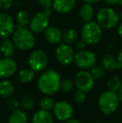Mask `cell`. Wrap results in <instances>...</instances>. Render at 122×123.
<instances>
[{
  "instance_id": "d590c367",
  "label": "cell",
  "mask_w": 122,
  "mask_h": 123,
  "mask_svg": "<svg viewBox=\"0 0 122 123\" xmlns=\"http://www.w3.org/2000/svg\"><path fill=\"white\" fill-rule=\"evenodd\" d=\"M105 3L110 5H115V4H117V3H120L121 0H103Z\"/></svg>"
},
{
  "instance_id": "9a60e30c",
  "label": "cell",
  "mask_w": 122,
  "mask_h": 123,
  "mask_svg": "<svg viewBox=\"0 0 122 123\" xmlns=\"http://www.w3.org/2000/svg\"><path fill=\"white\" fill-rule=\"evenodd\" d=\"M76 3V0H53L52 7L56 13H67L70 12Z\"/></svg>"
},
{
  "instance_id": "7bdbcfd3",
  "label": "cell",
  "mask_w": 122,
  "mask_h": 123,
  "mask_svg": "<svg viewBox=\"0 0 122 123\" xmlns=\"http://www.w3.org/2000/svg\"><path fill=\"white\" fill-rule=\"evenodd\" d=\"M96 123H101V122H96Z\"/></svg>"
},
{
  "instance_id": "4fadbf2b",
  "label": "cell",
  "mask_w": 122,
  "mask_h": 123,
  "mask_svg": "<svg viewBox=\"0 0 122 123\" xmlns=\"http://www.w3.org/2000/svg\"><path fill=\"white\" fill-rule=\"evenodd\" d=\"M17 70V64L11 57L0 59V78L6 79L12 76Z\"/></svg>"
},
{
  "instance_id": "4316f807",
  "label": "cell",
  "mask_w": 122,
  "mask_h": 123,
  "mask_svg": "<svg viewBox=\"0 0 122 123\" xmlns=\"http://www.w3.org/2000/svg\"><path fill=\"white\" fill-rule=\"evenodd\" d=\"M54 105V101L51 97L48 96H44L39 100V107L41 110L44 111H51L53 110Z\"/></svg>"
},
{
  "instance_id": "60d3db41",
  "label": "cell",
  "mask_w": 122,
  "mask_h": 123,
  "mask_svg": "<svg viewBox=\"0 0 122 123\" xmlns=\"http://www.w3.org/2000/svg\"><path fill=\"white\" fill-rule=\"evenodd\" d=\"M119 17H120V18L122 20V10L121 11V13H120V15H119Z\"/></svg>"
},
{
  "instance_id": "4dcf8cb0",
  "label": "cell",
  "mask_w": 122,
  "mask_h": 123,
  "mask_svg": "<svg viewBox=\"0 0 122 123\" xmlns=\"http://www.w3.org/2000/svg\"><path fill=\"white\" fill-rule=\"evenodd\" d=\"M7 105L8 107L12 111H14V110H17L19 105V102L18 100H17L15 97H10L9 99L8 100V102H7Z\"/></svg>"
},
{
  "instance_id": "e575fe53",
  "label": "cell",
  "mask_w": 122,
  "mask_h": 123,
  "mask_svg": "<svg viewBox=\"0 0 122 123\" xmlns=\"http://www.w3.org/2000/svg\"><path fill=\"white\" fill-rule=\"evenodd\" d=\"M117 61H118V64H119L120 69H122V49L120 50L119 54H118Z\"/></svg>"
},
{
  "instance_id": "d6986e66",
  "label": "cell",
  "mask_w": 122,
  "mask_h": 123,
  "mask_svg": "<svg viewBox=\"0 0 122 123\" xmlns=\"http://www.w3.org/2000/svg\"><path fill=\"white\" fill-rule=\"evenodd\" d=\"M15 91L14 86L11 81L3 80L0 81V96L3 98L11 97Z\"/></svg>"
},
{
  "instance_id": "30bf717a",
  "label": "cell",
  "mask_w": 122,
  "mask_h": 123,
  "mask_svg": "<svg viewBox=\"0 0 122 123\" xmlns=\"http://www.w3.org/2000/svg\"><path fill=\"white\" fill-rule=\"evenodd\" d=\"M49 24V16L47 15L44 11L39 12L31 18L29 27L33 33L39 34L44 31Z\"/></svg>"
},
{
  "instance_id": "ac0fdd59",
  "label": "cell",
  "mask_w": 122,
  "mask_h": 123,
  "mask_svg": "<svg viewBox=\"0 0 122 123\" xmlns=\"http://www.w3.org/2000/svg\"><path fill=\"white\" fill-rule=\"evenodd\" d=\"M101 65L102 67L108 70H116L120 69L117 59L115 58L113 55L106 54L101 59Z\"/></svg>"
},
{
  "instance_id": "8992f818",
  "label": "cell",
  "mask_w": 122,
  "mask_h": 123,
  "mask_svg": "<svg viewBox=\"0 0 122 123\" xmlns=\"http://www.w3.org/2000/svg\"><path fill=\"white\" fill-rule=\"evenodd\" d=\"M49 64L48 55L42 49L33 51L29 58V68L34 72H41L44 70Z\"/></svg>"
},
{
  "instance_id": "836d02e7",
  "label": "cell",
  "mask_w": 122,
  "mask_h": 123,
  "mask_svg": "<svg viewBox=\"0 0 122 123\" xmlns=\"http://www.w3.org/2000/svg\"><path fill=\"white\" fill-rule=\"evenodd\" d=\"M39 4L43 8H51L53 4V0H37Z\"/></svg>"
},
{
  "instance_id": "ba28073f",
  "label": "cell",
  "mask_w": 122,
  "mask_h": 123,
  "mask_svg": "<svg viewBox=\"0 0 122 123\" xmlns=\"http://www.w3.org/2000/svg\"><path fill=\"white\" fill-rule=\"evenodd\" d=\"M74 83L77 89L86 93L93 89L94 86V79L90 72L83 70L75 74Z\"/></svg>"
},
{
  "instance_id": "ffe728a7",
  "label": "cell",
  "mask_w": 122,
  "mask_h": 123,
  "mask_svg": "<svg viewBox=\"0 0 122 123\" xmlns=\"http://www.w3.org/2000/svg\"><path fill=\"white\" fill-rule=\"evenodd\" d=\"M15 51V45L13 40L8 39H3L0 44V52L4 57H12Z\"/></svg>"
},
{
  "instance_id": "3957f363",
  "label": "cell",
  "mask_w": 122,
  "mask_h": 123,
  "mask_svg": "<svg viewBox=\"0 0 122 123\" xmlns=\"http://www.w3.org/2000/svg\"><path fill=\"white\" fill-rule=\"evenodd\" d=\"M120 100L116 92L107 91L103 92L98 99V105L101 111L105 115H110L117 110Z\"/></svg>"
},
{
  "instance_id": "7402d4cb",
  "label": "cell",
  "mask_w": 122,
  "mask_h": 123,
  "mask_svg": "<svg viewBox=\"0 0 122 123\" xmlns=\"http://www.w3.org/2000/svg\"><path fill=\"white\" fill-rule=\"evenodd\" d=\"M31 20V15L29 12L27 10H20L16 14V21L17 27H23L25 28L28 25H29Z\"/></svg>"
},
{
  "instance_id": "d6a6232c",
  "label": "cell",
  "mask_w": 122,
  "mask_h": 123,
  "mask_svg": "<svg viewBox=\"0 0 122 123\" xmlns=\"http://www.w3.org/2000/svg\"><path fill=\"white\" fill-rule=\"evenodd\" d=\"M87 44L82 39H79V40H76V42L75 43V49L77 50H83L85 49L86 47Z\"/></svg>"
},
{
  "instance_id": "f546056e",
  "label": "cell",
  "mask_w": 122,
  "mask_h": 123,
  "mask_svg": "<svg viewBox=\"0 0 122 123\" xmlns=\"http://www.w3.org/2000/svg\"><path fill=\"white\" fill-rule=\"evenodd\" d=\"M74 100L77 104L82 105L86 101V94L85 91H82L80 90H78L74 94Z\"/></svg>"
},
{
  "instance_id": "1f68e13d",
  "label": "cell",
  "mask_w": 122,
  "mask_h": 123,
  "mask_svg": "<svg viewBox=\"0 0 122 123\" xmlns=\"http://www.w3.org/2000/svg\"><path fill=\"white\" fill-rule=\"evenodd\" d=\"M13 0H0V9L6 10L12 7Z\"/></svg>"
},
{
  "instance_id": "44dd1931",
  "label": "cell",
  "mask_w": 122,
  "mask_h": 123,
  "mask_svg": "<svg viewBox=\"0 0 122 123\" xmlns=\"http://www.w3.org/2000/svg\"><path fill=\"white\" fill-rule=\"evenodd\" d=\"M8 123H28V116L25 111L20 110H14L8 117Z\"/></svg>"
},
{
  "instance_id": "cb8c5ba5",
  "label": "cell",
  "mask_w": 122,
  "mask_h": 123,
  "mask_svg": "<svg viewBox=\"0 0 122 123\" xmlns=\"http://www.w3.org/2000/svg\"><path fill=\"white\" fill-rule=\"evenodd\" d=\"M18 80L22 83H29L34 78V71L31 69H23L18 72Z\"/></svg>"
},
{
  "instance_id": "8d00e7d4",
  "label": "cell",
  "mask_w": 122,
  "mask_h": 123,
  "mask_svg": "<svg viewBox=\"0 0 122 123\" xmlns=\"http://www.w3.org/2000/svg\"><path fill=\"white\" fill-rule=\"evenodd\" d=\"M65 123H81L80 122V121H78V120H76V119H69L68 121H66L65 122Z\"/></svg>"
},
{
  "instance_id": "603a6c76",
  "label": "cell",
  "mask_w": 122,
  "mask_h": 123,
  "mask_svg": "<svg viewBox=\"0 0 122 123\" xmlns=\"http://www.w3.org/2000/svg\"><path fill=\"white\" fill-rule=\"evenodd\" d=\"M122 86V81L121 78L117 75L111 76L107 81V88L109 91L113 92H118Z\"/></svg>"
},
{
  "instance_id": "74e56055",
  "label": "cell",
  "mask_w": 122,
  "mask_h": 123,
  "mask_svg": "<svg viewBox=\"0 0 122 123\" xmlns=\"http://www.w3.org/2000/svg\"><path fill=\"white\" fill-rule=\"evenodd\" d=\"M118 97H119V100H120V102H121L122 104V86L121 87V89H120V91H118Z\"/></svg>"
},
{
  "instance_id": "83f0119b",
  "label": "cell",
  "mask_w": 122,
  "mask_h": 123,
  "mask_svg": "<svg viewBox=\"0 0 122 123\" xmlns=\"http://www.w3.org/2000/svg\"><path fill=\"white\" fill-rule=\"evenodd\" d=\"M74 85L75 83L70 79H64L61 80L60 82V87L59 90H61L64 93H69L70 91H73L74 89Z\"/></svg>"
},
{
  "instance_id": "5bb4252c",
  "label": "cell",
  "mask_w": 122,
  "mask_h": 123,
  "mask_svg": "<svg viewBox=\"0 0 122 123\" xmlns=\"http://www.w3.org/2000/svg\"><path fill=\"white\" fill-rule=\"evenodd\" d=\"M44 36L45 40L51 44H58L63 39V33L55 26H49L44 30Z\"/></svg>"
},
{
  "instance_id": "9c48e42d",
  "label": "cell",
  "mask_w": 122,
  "mask_h": 123,
  "mask_svg": "<svg viewBox=\"0 0 122 123\" xmlns=\"http://www.w3.org/2000/svg\"><path fill=\"white\" fill-rule=\"evenodd\" d=\"M75 52L70 44H60L55 50V56L59 64L63 65H69L74 62L75 60Z\"/></svg>"
},
{
  "instance_id": "f35d334b",
  "label": "cell",
  "mask_w": 122,
  "mask_h": 123,
  "mask_svg": "<svg viewBox=\"0 0 122 123\" xmlns=\"http://www.w3.org/2000/svg\"><path fill=\"white\" fill-rule=\"evenodd\" d=\"M118 34L122 38V22L119 25V27H118Z\"/></svg>"
},
{
  "instance_id": "d4e9b609",
  "label": "cell",
  "mask_w": 122,
  "mask_h": 123,
  "mask_svg": "<svg viewBox=\"0 0 122 123\" xmlns=\"http://www.w3.org/2000/svg\"><path fill=\"white\" fill-rule=\"evenodd\" d=\"M34 105H35V101L34 99L30 95H24L23 97L21 98V102H20V105L24 111H31L34 109Z\"/></svg>"
},
{
  "instance_id": "277c9868",
  "label": "cell",
  "mask_w": 122,
  "mask_h": 123,
  "mask_svg": "<svg viewBox=\"0 0 122 123\" xmlns=\"http://www.w3.org/2000/svg\"><path fill=\"white\" fill-rule=\"evenodd\" d=\"M120 17L116 11L111 8H102L96 14V22L101 28L110 29L118 25Z\"/></svg>"
},
{
  "instance_id": "2e32d148",
  "label": "cell",
  "mask_w": 122,
  "mask_h": 123,
  "mask_svg": "<svg viewBox=\"0 0 122 123\" xmlns=\"http://www.w3.org/2000/svg\"><path fill=\"white\" fill-rule=\"evenodd\" d=\"M32 123H54V117L49 111H38L33 116Z\"/></svg>"
},
{
  "instance_id": "7a4b0ae2",
  "label": "cell",
  "mask_w": 122,
  "mask_h": 123,
  "mask_svg": "<svg viewBox=\"0 0 122 123\" xmlns=\"http://www.w3.org/2000/svg\"><path fill=\"white\" fill-rule=\"evenodd\" d=\"M12 39L15 47L21 50H29L35 44V37L33 32L23 27H17L12 34Z\"/></svg>"
},
{
  "instance_id": "f1b7e54d",
  "label": "cell",
  "mask_w": 122,
  "mask_h": 123,
  "mask_svg": "<svg viewBox=\"0 0 122 123\" xmlns=\"http://www.w3.org/2000/svg\"><path fill=\"white\" fill-rule=\"evenodd\" d=\"M90 73H91L92 76L94 77V80H100L104 77L105 70H104V68H103L102 66L94 65V66L91 68V71H90Z\"/></svg>"
},
{
  "instance_id": "8fae6325",
  "label": "cell",
  "mask_w": 122,
  "mask_h": 123,
  "mask_svg": "<svg viewBox=\"0 0 122 123\" xmlns=\"http://www.w3.org/2000/svg\"><path fill=\"white\" fill-rule=\"evenodd\" d=\"M53 111L55 118L61 122H66L73 116V107L67 101L62 100L54 103Z\"/></svg>"
},
{
  "instance_id": "484cf974",
  "label": "cell",
  "mask_w": 122,
  "mask_h": 123,
  "mask_svg": "<svg viewBox=\"0 0 122 123\" xmlns=\"http://www.w3.org/2000/svg\"><path fill=\"white\" fill-rule=\"evenodd\" d=\"M77 38H78V34L77 32L73 29H70L68 30H66L63 34V39L64 41L65 44H75L77 40Z\"/></svg>"
},
{
  "instance_id": "7c38bea8",
  "label": "cell",
  "mask_w": 122,
  "mask_h": 123,
  "mask_svg": "<svg viewBox=\"0 0 122 123\" xmlns=\"http://www.w3.org/2000/svg\"><path fill=\"white\" fill-rule=\"evenodd\" d=\"M15 24L13 18L8 13H0V37L8 39L15 30Z\"/></svg>"
},
{
  "instance_id": "ab89813d",
  "label": "cell",
  "mask_w": 122,
  "mask_h": 123,
  "mask_svg": "<svg viewBox=\"0 0 122 123\" xmlns=\"http://www.w3.org/2000/svg\"><path fill=\"white\" fill-rule=\"evenodd\" d=\"M82 1H84L85 3H96V2L99 1V0H82Z\"/></svg>"
},
{
  "instance_id": "5b68a950",
  "label": "cell",
  "mask_w": 122,
  "mask_h": 123,
  "mask_svg": "<svg viewBox=\"0 0 122 123\" xmlns=\"http://www.w3.org/2000/svg\"><path fill=\"white\" fill-rule=\"evenodd\" d=\"M102 35V28L94 21L85 24L81 29V39L87 44H94L99 41Z\"/></svg>"
},
{
  "instance_id": "6da1fadb",
  "label": "cell",
  "mask_w": 122,
  "mask_h": 123,
  "mask_svg": "<svg viewBox=\"0 0 122 123\" xmlns=\"http://www.w3.org/2000/svg\"><path fill=\"white\" fill-rule=\"evenodd\" d=\"M61 78L56 70H49L43 72L38 80V88L41 93L52 96L57 93L60 87Z\"/></svg>"
},
{
  "instance_id": "e0dca14e",
  "label": "cell",
  "mask_w": 122,
  "mask_h": 123,
  "mask_svg": "<svg viewBox=\"0 0 122 123\" xmlns=\"http://www.w3.org/2000/svg\"><path fill=\"white\" fill-rule=\"evenodd\" d=\"M80 18L84 23L90 22L93 19L94 16V9L91 5V3H85L81 6L79 11Z\"/></svg>"
},
{
  "instance_id": "52a82bcc",
  "label": "cell",
  "mask_w": 122,
  "mask_h": 123,
  "mask_svg": "<svg viewBox=\"0 0 122 123\" xmlns=\"http://www.w3.org/2000/svg\"><path fill=\"white\" fill-rule=\"evenodd\" d=\"M75 65L80 69L88 70L91 69L96 63V56L94 52L90 50H79L75 55Z\"/></svg>"
},
{
  "instance_id": "b9f144b4",
  "label": "cell",
  "mask_w": 122,
  "mask_h": 123,
  "mask_svg": "<svg viewBox=\"0 0 122 123\" xmlns=\"http://www.w3.org/2000/svg\"><path fill=\"white\" fill-rule=\"evenodd\" d=\"M120 3H121V4H122V0H121V2H120Z\"/></svg>"
}]
</instances>
